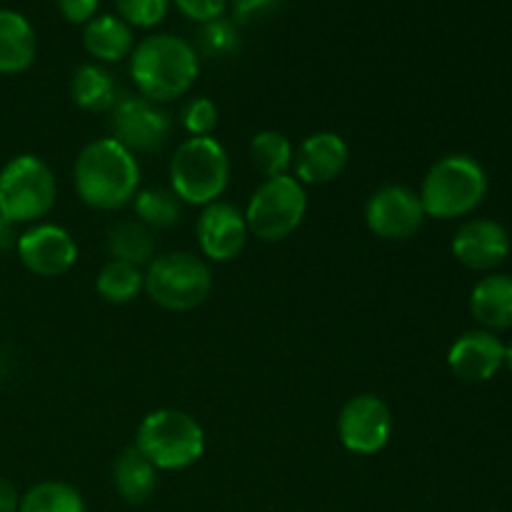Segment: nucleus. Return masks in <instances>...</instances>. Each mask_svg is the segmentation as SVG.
Here are the masks:
<instances>
[{
  "label": "nucleus",
  "instance_id": "19",
  "mask_svg": "<svg viewBox=\"0 0 512 512\" xmlns=\"http://www.w3.org/2000/svg\"><path fill=\"white\" fill-rule=\"evenodd\" d=\"M83 45L100 63H118L133 53V28L118 15H95L83 28Z\"/></svg>",
  "mask_w": 512,
  "mask_h": 512
},
{
  "label": "nucleus",
  "instance_id": "2",
  "mask_svg": "<svg viewBox=\"0 0 512 512\" xmlns=\"http://www.w3.org/2000/svg\"><path fill=\"white\" fill-rule=\"evenodd\" d=\"M200 73V55L188 40L170 33L148 35L130 53V78L143 98L170 103L183 98Z\"/></svg>",
  "mask_w": 512,
  "mask_h": 512
},
{
  "label": "nucleus",
  "instance_id": "9",
  "mask_svg": "<svg viewBox=\"0 0 512 512\" xmlns=\"http://www.w3.org/2000/svg\"><path fill=\"white\" fill-rule=\"evenodd\" d=\"M110 130L130 153H153L173 135V115L140 93H123L110 110Z\"/></svg>",
  "mask_w": 512,
  "mask_h": 512
},
{
  "label": "nucleus",
  "instance_id": "20",
  "mask_svg": "<svg viewBox=\"0 0 512 512\" xmlns=\"http://www.w3.org/2000/svg\"><path fill=\"white\" fill-rule=\"evenodd\" d=\"M113 483L125 503H148L158 488V468L135 445H130L115 458Z\"/></svg>",
  "mask_w": 512,
  "mask_h": 512
},
{
  "label": "nucleus",
  "instance_id": "31",
  "mask_svg": "<svg viewBox=\"0 0 512 512\" xmlns=\"http://www.w3.org/2000/svg\"><path fill=\"white\" fill-rule=\"evenodd\" d=\"M233 5L235 23H253V20L268 18L280 8L283 0H228Z\"/></svg>",
  "mask_w": 512,
  "mask_h": 512
},
{
  "label": "nucleus",
  "instance_id": "4",
  "mask_svg": "<svg viewBox=\"0 0 512 512\" xmlns=\"http://www.w3.org/2000/svg\"><path fill=\"white\" fill-rule=\"evenodd\" d=\"M230 183L228 150L213 135L188 138L170 160V190L188 205H210Z\"/></svg>",
  "mask_w": 512,
  "mask_h": 512
},
{
  "label": "nucleus",
  "instance_id": "15",
  "mask_svg": "<svg viewBox=\"0 0 512 512\" xmlns=\"http://www.w3.org/2000/svg\"><path fill=\"white\" fill-rule=\"evenodd\" d=\"M505 343L490 330H468L448 350V368L465 383H488L503 368Z\"/></svg>",
  "mask_w": 512,
  "mask_h": 512
},
{
  "label": "nucleus",
  "instance_id": "29",
  "mask_svg": "<svg viewBox=\"0 0 512 512\" xmlns=\"http://www.w3.org/2000/svg\"><path fill=\"white\" fill-rule=\"evenodd\" d=\"M180 123H183L185 133L190 138H203V135H213L215 125H218V108L205 95H195L180 110Z\"/></svg>",
  "mask_w": 512,
  "mask_h": 512
},
{
  "label": "nucleus",
  "instance_id": "8",
  "mask_svg": "<svg viewBox=\"0 0 512 512\" xmlns=\"http://www.w3.org/2000/svg\"><path fill=\"white\" fill-rule=\"evenodd\" d=\"M58 198L53 170L35 155H15L0 170V215L13 223H35Z\"/></svg>",
  "mask_w": 512,
  "mask_h": 512
},
{
  "label": "nucleus",
  "instance_id": "36",
  "mask_svg": "<svg viewBox=\"0 0 512 512\" xmlns=\"http://www.w3.org/2000/svg\"><path fill=\"white\" fill-rule=\"evenodd\" d=\"M3 373H5V355L0 353V375H3Z\"/></svg>",
  "mask_w": 512,
  "mask_h": 512
},
{
  "label": "nucleus",
  "instance_id": "24",
  "mask_svg": "<svg viewBox=\"0 0 512 512\" xmlns=\"http://www.w3.org/2000/svg\"><path fill=\"white\" fill-rule=\"evenodd\" d=\"M135 215L150 230H168L183 218V200L168 188L138 190L133 198Z\"/></svg>",
  "mask_w": 512,
  "mask_h": 512
},
{
  "label": "nucleus",
  "instance_id": "23",
  "mask_svg": "<svg viewBox=\"0 0 512 512\" xmlns=\"http://www.w3.org/2000/svg\"><path fill=\"white\" fill-rule=\"evenodd\" d=\"M295 148L290 143L288 135L278 133V130H263L250 143V160L253 168L268 178H278V175H290L293 168Z\"/></svg>",
  "mask_w": 512,
  "mask_h": 512
},
{
  "label": "nucleus",
  "instance_id": "26",
  "mask_svg": "<svg viewBox=\"0 0 512 512\" xmlns=\"http://www.w3.org/2000/svg\"><path fill=\"white\" fill-rule=\"evenodd\" d=\"M18 512H85V503L70 483L45 480L20 498Z\"/></svg>",
  "mask_w": 512,
  "mask_h": 512
},
{
  "label": "nucleus",
  "instance_id": "1",
  "mask_svg": "<svg viewBox=\"0 0 512 512\" xmlns=\"http://www.w3.org/2000/svg\"><path fill=\"white\" fill-rule=\"evenodd\" d=\"M73 183L85 205L95 210H118L138 193V158L115 138H98L75 158Z\"/></svg>",
  "mask_w": 512,
  "mask_h": 512
},
{
  "label": "nucleus",
  "instance_id": "7",
  "mask_svg": "<svg viewBox=\"0 0 512 512\" xmlns=\"http://www.w3.org/2000/svg\"><path fill=\"white\" fill-rule=\"evenodd\" d=\"M308 213V195L295 175H278L258 185L245 208L248 230L263 243L290 238Z\"/></svg>",
  "mask_w": 512,
  "mask_h": 512
},
{
  "label": "nucleus",
  "instance_id": "21",
  "mask_svg": "<svg viewBox=\"0 0 512 512\" xmlns=\"http://www.w3.org/2000/svg\"><path fill=\"white\" fill-rule=\"evenodd\" d=\"M70 98L88 113H110L118 100V85L103 65L85 63L70 78Z\"/></svg>",
  "mask_w": 512,
  "mask_h": 512
},
{
  "label": "nucleus",
  "instance_id": "35",
  "mask_svg": "<svg viewBox=\"0 0 512 512\" xmlns=\"http://www.w3.org/2000/svg\"><path fill=\"white\" fill-rule=\"evenodd\" d=\"M503 365H505V368H508V370H510V373H512V340H510V343H508V345H505Z\"/></svg>",
  "mask_w": 512,
  "mask_h": 512
},
{
  "label": "nucleus",
  "instance_id": "33",
  "mask_svg": "<svg viewBox=\"0 0 512 512\" xmlns=\"http://www.w3.org/2000/svg\"><path fill=\"white\" fill-rule=\"evenodd\" d=\"M18 223L8 220L5 215H0V253H8V250L18 248Z\"/></svg>",
  "mask_w": 512,
  "mask_h": 512
},
{
  "label": "nucleus",
  "instance_id": "14",
  "mask_svg": "<svg viewBox=\"0 0 512 512\" xmlns=\"http://www.w3.org/2000/svg\"><path fill=\"white\" fill-rule=\"evenodd\" d=\"M453 255L460 265L488 273L505 263L510 255V235L498 220L473 218L458 228L453 238Z\"/></svg>",
  "mask_w": 512,
  "mask_h": 512
},
{
  "label": "nucleus",
  "instance_id": "3",
  "mask_svg": "<svg viewBox=\"0 0 512 512\" xmlns=\"http://www.w3.org/2000/svg\"><path fill=\"white\" fill-rule=\"evenodd\" d=\"M488 193V173L483 165L465 153L440 158L425 173L420 185V203L428 218L455 220L473 213Z\"/></svg>",
  "mask_w": 512,
  "mask_h": 512
},
{
  "label": "nucleus",
  "instance_id": "32",
  "mask_svg": "<svg viewBox=\"0 0 512 512\" xmlns=\"http://www.w3.org/2000/svg\"><path fill=\"white\" fill-rule=\"evenodd\" d=\"M100 0H58V10L68 23L88 25L98 13Z\"/></svg>",
  "mask_w": 512,
  "mask_h": 512
},
{
  "label": "nucleus",
  "instance_id": "12",
  "mask_svg": "<svg viewBox=\"0 0 512 512\" xmlns=\"http://www.w3.org/2000/svg\"><path fill=\"white\" fill-rule=\"evenodd\" d=\"M195 235H198L200 253L215 263H228L243 253L248 243V223L238 205L215 200L205 205L195 223Z\"/></svg>",
  "mask_w": 512,
  "mask_h": 512
},
{
  "label": "nucleus",
  "instance_id": "18",
  "mask_svg": "<svg viewBox=\"0 0 512 512\" xmlns=\"http://www.w3.org/2000/svg\"><path fill=\"white\" fill-rule=\"evenodd\" d=\"M38 55L33 25L15 10L0 8V73L15 75L33 65Z\"/></svg>",
  "mask_w": 512,
  "mask_h": 512
},
{
  "label": "nucleus",
  "instance_id": "17",
  "mask_svg": "<svg viewBox=\"0 0 512 512\" xmlns=\"http://www.w3.org/2000/svg\"><path fill=\"white\" fill-rule=\"evenodd\" d=\"M470 313L490 333L512 328V275L493 273L478 280L470 293Z\"/></svg>",
  "mask_w": 512,
  "mask_h": 512
},
{
  "label": "nucleus",
  "instance_id": "34",
  "mask_svg": "<svg viewBox=\"0 0 512 512\" xmlns=\"http://www.w3.org/2000/svg\"><path fill=\"white\" fill-rule=\"evenodd\" d=\"M20 495L10 480L0 478V512H18Z\"/></svg>",
  "mask_w": 512,
  "mask_h": 512
},
{
  "label": "nucleus",
  "instance_id": "30",
  "mask_svg": "<svg viewBox=\"0 0 512 512\" xmlns=\"http://www.w3.org/2000/svg\"><path fill=\"white\" fill-rule=\"evenodd\" d=\"M175 3V8L185 15L193 23H210L215 18H223L225 8H228V0H170Z\"/></svg>",
  "mask_w": 512,
  "mask_h": 512
},
{
  "label": "nucleus",
  "instance_id": "11",
  "mask_svg": "<svg viewBox=\"0 0 512 512\" xmlns=\"http://www.w3.org/2000/svg\"><path fill=\"white\" fill-rule=\"evenodd\" d=\"M425 210L420 195L408 185H383L365 203V223L378 238L400 243L423 228Z\"/></svg>",
  "mask_w": 512,
  "mask_h": 512
},
{
  "label": "nucleus",
  "instance_id": "10",
  "mask_svg": "<svg viewBox=\"0 0 512 512\" xmlns=\"http://www.w3.org/2000/svg\"><path fill=\"white\" fill-rule=\"evenodd\" d=\"M393 435V413L383 398L363 393L343 405L338 418V438L355 455H375Z\"/></svg>",
  "mask_w": 512,
  "mask_h": 512
},
{
  "label": "nucleus",
  "instance_id": "25",
  "mask_svg": "<svg viewBox=\"0 0 512 512\" xmlns=\"http://www.w3.org/2000/svg\"><path fill=\"white\" fill-rule=\"evenodd\" d=\"M145 288V273H140L138 265L123 263V260H110L95 278V290L103 300L113 305H125L138 298Z\"/></svg>",
  "mask_w": 512,
  "mask_h": 512
},
{
  "label": "nucleus",
  "instance_id": "16",
  "mask_svg": "<svg viewBox=\"0 0 512 512\" xmlns=\"http://www.w3.org/2000/svg\"><path fill=\"white\" fill-rule=\"evenodd\" d=\"M350 160V148L338 133H313L293 155L295 178L303 185H328L338 178Z\"/></svg>",
  "mask_w": 512,
  "mask_h": 512
},
{
  "label": "nucleus",
  "instance_id": "22",
  "mask_svg": "<svg viewBox=\"0 0 512 512\" xmlns=\"http://www.w3.org/2000/svg\"><path fill=\"white\" fill-rule=\"evenodd\" d=\"M108 253L113 260L130 265H148L155 255L153 230L140 220H120L108 233Z\"/></svg>",
  "mask_w": 512,
  "mask_h": 512
},
{
  "label": "nucleus",
  "instance_id": "28",
  "mask_svg": "<svg viewBox=\"0 0 512 512\" xmlns=\"http://www.w3.org/2000/svg\"><path fill=\"white\" fill-rule=\"evenodd\" d=\"M115 8L130 28H155L168 15L170 0H115Z\"/></svg>",
  "mask_w": 512,
  "mask_h": 512
},
{
  "label": "nucleus",
  "instance_id": "6",
  "mask_svg": "<svg viewBox=\"0 0 512 512\" xmlns=\"http://www.w3.org/2000/svg\"><path fill=\"white\" fill-rule=\"evenodd\" d=\"M143 290L163 310L185 313L208 300L213 290V273L198 255L165 253L148 263Z\"/></svg>",
  "mask_w": 512,
  "mask_h": 512
},
{
  "label": "nucleus",
  "instance_id": "13",
  "mask_svg": "<svg viewBox=\"0 0 512 512\" xmlns=\"http://www.w3.org/2000/svg\"><path fill=\"white\" fill-rule=\"evenodd\" d=\"M15 250L25 268L40 278L65 275L78 260V243L73 240V235L53 223H40L20 233Z\"/></svg>",
  "mask_w": 512,
  "mask_h": 512
},
{
  "label": "nucleus",
  "instance_id": "5",
  "mask_svg": "<svg viewBox=\"0 0 512 512\" xmlns=\"http://www.w3.org/2000/svg\"><path fill=\"white\" fill-rule=\"evenodd\" d=\"M133 445L158 470H185L203 458L205 433L185 410L160 408L145 415Z\"/></svg>",
  "mask_w": 512,
  "mask_h": 512
},
{
  "label": "nucleus",
  "instance_id": "27",
  "mask_svg": "<svg viewBox=\"0 0 512 512\" xmlns=\"http://www.w3.org/2000/svg\"><path fill=\"white\" fill-rule=\"evenodd\" d=\"M240 35L233 20L215 18L210 23L200 25L198 35H195V53L205 55V58H228L238 50Z\"/></svg>",
  "mask_w": 512,
  "mask_h": 512
}]
</instances>
